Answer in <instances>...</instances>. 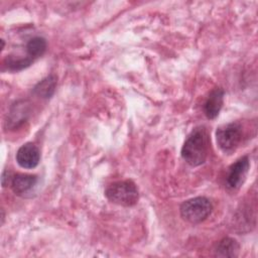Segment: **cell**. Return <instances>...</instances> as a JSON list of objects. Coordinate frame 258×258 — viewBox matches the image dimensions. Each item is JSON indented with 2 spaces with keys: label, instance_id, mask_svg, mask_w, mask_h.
<instances>
[{
  "label": "cell",
  "instance_id": "6da1fadb",
  "mask_svg": "<svg viewBox=\"0 0 258 258\" xmlns=\"http://www.w3.org/2000/svg\"><path fill=\"white\" fill-rule=\"evenodd\" d=\"M209 148L210 137L207 129L200 126L195 128L185 139L181 148V157L187 164L199 166L206 161Z\"/></svg>",
  "mask_w": 258,
  "mask_h": 258
},
{
  "label": "cell",
  "instance_id": "7a4b0ae2",
  "mask_svg": "<svg viewBox=\"0 0 258 258\" xmlns=\"http://www.w3.org/2000/svg\"><path fill=\"white\" fill-rule=\"evenodd\" d=\"M105 196L111 203L123 207H132L137 204L139 199L136 184L129 179L111 183L106 188Z\"/></svg>",
  "mask_w": 258,
  "mask_h": 258
},
{
  "label": "cell",
  "instance_id": "3957f363",
  "mask_svg": "<svg viewBox=\"0 0 258 258\" xmlns=\"http://www.w3.org/2000/svg\"><path fill=\"white\" fill-rule=\"evenodd\" d=\"M213 206L209 199L197 197L183 202L180 206V216L191 224H199L205 221L212 213Z\"/></svg>",
  "mask_w": 258,
  "mask_h": 258
},
{
  "label": "cell",
  "instance_id": "277c9868",
  "mask_svg": "<svg viewBox=\"0 0 258 258\" xmlns=\"http://www.w3.org/2000/svg\"><path fill=\"white\" fill-rule=\"evenodd\" d=\"M216 139L219 147L224 152L234 151L242 141V127L239 123L233 122L218 128Z\"/></svg>",
  "mask_w": 258,
  "mask_h": 258
},
{
  "label": "cell",
  "instance_id": "5b68a950",
  "mask_svg": "<svg viewBox=\"0 0 258 258\" xmlns=\"http://www.w3.org/2000/svg\"><path fill=\"white\" fill-rule=\"evenodd\" d=\"M250 167V161L248 156L239 158L233 163L226 175V185L231 189H238L244 183Z\"/></svg>",
  "mask_w": 258,
  "mask_h": 258
},
{
  "label": "cell",
  "instance_id": "8992f818",
  "mask_svg": "<svg viewBox=\"0 0 258 258\" xmlns=\"http://www.w3.org/2000/svg\"><path fill=\"white\" fill-rule=\"evenodd\" d=\"M40 160V151L36 145L31 142L25 143L19 147L16 152V161L23 168H34Z\"/></svg>",
  "mask_w": 258,
  "mask_h": 258
},
{
  "label": "cell",
  "instance_id": "52a82bcc",
  "mask_svg": "<svg viewBox=\"0 0 258 258\" xmlns=\"http://www.w3.org/2000/svg\"><path fill=\"white\" fill-rule=\"evenodd\" d=\"M29 116V104L26 101H18L12 105L7 115L6 125L9 129L18 128Z\"/></svg>",
  "mask_w": 258,
  "mask_h": 258
},
{
  "label": "cell",
  "instance_id": "ba28073f",
  "mask_svg": "<svg viewBox=\"0 0 258 258\" xmlns=\"http://www.w3.org/2000/svg\"><path fill=\"white\" fill-rule=\"evenodd\" d=\"M224 95V90L221 88H215L210 93L204 105V112L208 119L213 120L219 115L223 107Z\"/></svg>",
  "mask_w": 258,
  "mask_h": 258
},
{
  "label": "cell",
  "instance_id": "9c48e42d",
  "mask_svg": "<svg viewBox=\"0 0 258 258\" xmlns=\"http://www.w3.org/2000/svg\"><path fill=\"white\" fill-rule=\"evenodd\" d=\"M37 180L38 178L34 174L17 173L13 175L11 179V188L15 195L23 197L32 190V188L36 185Z\"/></svg>",
  "mask_w": 258,
  "mask_h": 258
},
{
  "label": "cell",
  "instance_id": "30bf717a",
  "mask_svg": "<svg viewBox=\"0 0 258 258\" xmlns=\"http://www.w3.org/2000/svg\"><path fill=\"white\" fill-rule=\"evenodd\" d=\"M56 84V77L54 75H49L36 84L33 88V93L42 99H49L55 92Z\"/></svg>",
  "mask_w": 258,
  "mask_h": 258
},
{
  "label": "cell",
  "instance_id": "8fae6325",
  "mask_svg": "<svg viewBox=\"0 0 258 258\" xmlns=\"http://www.w3.org/2000/svg\"><path fill=\"white\" fill-rule=\"evenodd\" d=\"M239 249L240 246L235 239L226 237L218 242L215 251L216 255L219 257H236L239 253Z\"/></svg>",
  "mask_w": 258,
  "mask_h": 258
},
{
  "label": "cell",
  "instance_id": "7c38bea8",
  "mask_svg": "<svg viewBox=\"0 0 258 258\" xmlns=\"http://www.w3.org/2000/svg\"><path fill=\"white\" fill-rule=\"evenodd\" d=\"M47 47L46 40L41 36H35L28 40L26 43V52L27 56L31 57L33 60L37 57L43 55Z\"/></svg>",
  "mask_w": 258,
  "mask_h": 258
},
{
  "label": "cell",
  "instance_id": "4fadbf2b",
  "mask_svg": "<svg viewBox=\"0 0 258 258\" xmlns=\"http://www.w3.org/2000/svg\"><path fill=\"white\" fill-rule=\"evenodd\" d=\"M33 62V59L29 56L26 57H15L12 55H7L5 58V64L10 71H21L29 67Z\"/></svg>",
  "mask_w": 258,
  "mask_h": 258
},
{
  "label": "cell",
  "instance_id": "5bb4252c",
  "mask_svg": "<svg viewBox=\"0 0 258 258\" xmlns=\"http://www.w3.org/2000/svg\"><path fill=\"white\" fill-rule=\"evenodd\" d=\"M13 176L10 175V173L8 172V170H4L3 173H2V177H1V182H2V185L5 187L9 182H11V179H12Z\"/></svg>",
  "mask_w": 258,
  "mask_h": 258
}]
</instances>
